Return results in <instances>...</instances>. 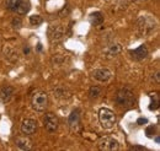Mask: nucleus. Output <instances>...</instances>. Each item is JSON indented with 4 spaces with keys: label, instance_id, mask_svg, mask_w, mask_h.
Returning a JSON list of instances; mask_svg holds the SVG:
<instances>
[{
    "label": "nucleus",
    "instance_id": "obj_14",
    "mask_svg": "<svg viewBox=\"0 0 160 151\" xmlns=\"http://www.w3.org/2000/svg\"><path fill=\"white\" fill-rule=\"evenodd\" d=\"M16 146L21 150H30L32 148V140L27 138V135L19 136L16 139Z\"/></svg>",
    "mask_w": 160,
    "mask_h": 151
},
{
    "label": "nucleus",
    "instance_id": "obj_7",
    "mask_svg": "<svg viewBox=\"0 0 160 151\" xmlns=\"http://www.w3.org/2000/svg\"><path fill=\"white\" fill-rule=\"evenodd\" d=\"M37 130V122L33 120V119H23L22 120V124H21V133L23 135H32L33 133Z\"/></svg>",
    "mask_w": 160,
    "mask_h": 151
},
{
    "label": "nucleus",
    "instance_id": "obj_16",
    "mask_svg": "<svg viewBox=\"0 0 160 151\" xmlns=\"http://www.w3.org/2000/svg\"><path fill=\"white\" fill-rule=\"evenodd\" d=\"M30 2H28V0H22L21 1V4L19 5V7H18V10H16V12L19 14V15H26L28 11H30Z\"/></svg>",
    "mask_w": 160,
    "mask_h": 151
},
{
    "label": "nucleus",
    "instance_id": "obj_20",
    "mask_svg": "<svg viewBox=\"0 0 160 151\" xmlns=\"http://www.w3.org/2000/svg\"><path fill=\"white\" fill-rule=\"evenodd\" d=\"M150 97H152V102H150L149 110H150V111L158 110V107H159V101H158V96H155V100H154V97H153V96H150Z\"/></svg>",
    "mask_w": 160,
    "mask_h": 151
},
{
    "label": "nucleus",
    "instance_id": "obj_1",
    "mask_svg": "<svg viewBox=\"0 0 160 151\" xmlns=\"http://www.w3.org/2000/svg\"><path fill=\"white\" fill-rule=\"evenodd\" d=\"M136 26L139 37H144L157 27V21L152 16H140L136 22Z\"/></svg>",
    "mask_w": 160,
    "mask_h": 151
},
{
    "label": "nucleus",
    "instance_id": "obj_21",
    "mask_svg": "<svg viewBox=\"0 0 160 151\" xmlns=\"http://www.w3.org/2000/svg\"><path fill=\"white\" fill-rule=\"evenodd\" d=\"M5 57L8 58L10 61H11V57H14V59L16 60V59H18V52L11 51V49H6V51H5Z\"/></svg>",
    "mask_w": 160,
    "mask_h": 151
},
{
    "label": "nucleus",
    "instance_id": "obj_23",
    "mask_svg": "<svg viewBox=\"0 0 160 151\" xmlns=\"http://www.w3.org/2000/svg\"><path fill=\"white\" fill-rule=\"evenodd\" d=\"M145 133H147V136H153V134L155 133V127H153V125L148 127L147 130H145Z\"/></svg>",
    "mask_w": 160,
    "mask_h": 151
},
{
    "label": "nucleus",
    "instance_id": "obj_8",
    "mask_svg": "<svg viewBox=\"0 0 160 151\" xmlns=\"http://www.w3.org/2000/svg\"><path fill=\"white\" fill-rule=\"evenodd\" d=\"M44 128L48 133H54L58 129V118L53 113H47L44 117Z\"/></svg>",
    "mask_w": 160,
    "mask_h": 151
},
{
    "label": "nucleus",
    "instance_id": "obj_11",
    "mask_svg": "<svg viewBox=\"0 0 160 151\" xmlns=\"http://www.w3.org/2000/svg\"><path fill=\"white\" fill-rule=\"evenodd\" d=\"M121 49H122L121 44H118V43H111V44H108V46L106 47V49H105V52H103V53H105V57L106 58L117 57L121 53Z\"/></svg>",
    "mask_w": 160,
    "mask_h": 151
},
{
    "label": "nucleus",
    "instance_id": "obj_15",
    "mask_svg": "<svg viewBox=\"0 0 160 151\" xmlns=\"http://www.w3.org/2000/svg\"><path fill=\"white\" fill-rule=\"evenodd\" d=\"M89 21L92 26H99L103 22V16L100 11H96V12H92L90 16H89Z\"/></svg>",
    "mask_w": 160,
    "mask_h": 151
},
{
    "label": "nucleus",
    "instance_id": "obj_10",
    "mask_svg": "<svg viewBox=\"0 0 160 151\" xmlns=\"http://www.w3.org/2000/svg\"><path fill=\"white\" fill-rule=\"evenodd\" d=\"M112 76V73L108 70V69H96L94 73H92V77L98 81H101V82H106L111 79Z\"/></svg>",
    "mask_w": 160,
    "mask_h": 151
},
{
    "label": "nucleus",
    "instance_id": "obj_3",
    "mask_svg": "<svg viewBox=\"0 0 160 151\" xmlns=\"http://www.w3.org/2000/svg\"><path fill=\"white\" fill-rule=\"evenodd\" d=\"M48 105V96L43 91H38L32 97V108L37 112H43Z\"/></svg>",
    "mask_w": 160,
    "mask_h": 151
},
{
    "label": "nucleus",
    "instance_id": "obj_26",
    "mask_svg": "<svg viewBox=\"0 0 160 151\" xmlns=\"http://www.w3.org/2000/svg\"><path fill=\"white\" fill-rule=\"evenodd\" d=\"M23 52H25V54H28V53H30V48H25Z\"/></svg>",
    "mask_w": 160,
    "mask_h": 151
},
{
    "label": "nucleus",
    "instance_id": "obj_27",
    "mask_svg": "<svg viewBox=\"0 0 160 151\" xmlns=\"http://www.w3.org/2000/svg\"><path fill=\"white\" fill-rule=\"evenodd\" d=\"M155 141H157V143H159V141H160V138H159V136H157V138H155Z\"/></svg>",
    "mask_w": 160,
    "mask_h": 151
},
{
    "label": "nucleus",
    "instance_id": "obj_24",
    "mask_svg": "<svg viewBox=\"0 0 160 151\" xmlns=\"http://www.w3.org/2000/svg\"><path fill=\"white\" fill-rule=\"evenodd\" d=\"M145 123H148V120H147L145 118H139V119L137 120V124H139V125H144Z\"/></svg>",
    "mask_w": 160,
    "mask_h": 151
},
{
    "label": "nucleus",
    "instance_id": "obj_13",
    "mask_svg": "<svg viewBox=\"0 0 160 151\" xmlns=\"http://www.w3.org/2000/svg\"><path fill=\"white\" fill-rule=\"evenodd\" d=\"M14 94H15L14 87H11V86H5V87H2V89L0 90V100H1L4 103H8V102H10V100L12 98Z\"/></svg>",
    "mask_w": 160,
    "mask_h": 151
},
{
    "label": "nucleus",
    "instance_id": "obj_6",
    "mask_svg": "<svg viewBox=\"0 0 160 151\" xmlns=\"http://www.w3.org/2000/svg\"><path fill=\"white\" fill-rule=\"evenodd\" d=\"M116 102H117V105H121V106L132 103L133 102V92L129 89H122L117 92Z\"/></svg>",
    "mask_w": 160,
    "mask_h": 151
},
{
    "label": "nucleus",
    "instance_id": "obj_4",
    "mask_svg": "<svg viewBox=\"0 0 160 151\" xmlns=\"http://www.w3.org/2000/svg\"><path fill=\"white\" fill-rule=\"evenodd\" d=\"M98 146L102 151H116L120 149V143L117 139L112 136H105L99 140Z\"/></svg>",
    "mask_w": 160,
    "mask_h": 151
},
{
    "label": "nucleus",
    "instance_id": "obj_9",
    "mask_svg": "<svg viewBox=\"0 0 160 151\" xmlns=\"http://www.w3.org/2000/svg\"><path fill=\"white\" fill-rule=\"evenodd\" d=\"M68 124H69V128L73 133H78L80 128V114L79 110H75L73 111L72 114L69 115V119H68Z\"/></svg>",
    "mask_w": 160,
    "mask_h": 151
},
{
    "label": "nucleus",
    "instance_id": "obj_19",
    "mask_svg": "<svg viewBox=\"0 0 160 151\" xmlns=\"http://www.w3.org/2000/svg\"><path fill=\"white\" fill-rule=\"evenodd\" d=\"M43 22V19L41 17L40 15H32L30 16V23L33 25V26H38Z\"/></svg>",
    "mask_w": 160,
    "mask_h": 151
},
{
    "label": "nucleus",
    "instance_id": "obj_5",
    "mask_svg": "<svg viewBox=\"0 0 160 151\" xmlns=\"http://www.w3.org/2000/svg\"><path fill=\"white\" fill-rule=\"evenodd\" d=\"M64 37V28L60 25H52L48 28V38L51 41V43L57 44L62 42V39Z\"/></svg>",
    "mask_w": 160,
    "mask_h": 151
},
{
    "label": "nucleus",
    "instance_id": "obj_2",
    "mask_svg": "<svg viewBox=\"0 0 160 151\" xmlns=\"http://www.w3.org/2000/svg\"><path fill=\"white\" fill-rule=\"evenodd\" d=\"M99 120L105 129H111L116 123V115L108 108H100L99 111Z\"/></svg>",
    "mask_w": 160,
    "mask_h": 151
},
{
    "label": "nucleus",
    "instance_id": "obj_22",
    "mask_svg": "<svg viewBox=\"0 0 160 151\" xmlns=\"http://www.w3.org/2000/svg\"><path fill=\"white\" fill-rule=\"evenodd\" d=\"M11 25L14 26V28H20V26H21V20L19 19V17H15V19L12 20Z\"/></svg>",
    "mask_w": 160,
    "mask_h": 151
},
{
    "label": "nucleus",
    "instance_id": "obj_18",
    "mask_svg": "<svg viewBox=\"0 0 160 151\" xmlns=\"http://www.w3.org/2000/svg\"><path fill=\"white\" fill-rule=\"evenodd\" d=\"M89 95H90L91 98H98L101 95V89L98 87V86H92V87H90V90H89Z\"/></svg>",
    "mask_w": 160,
    "mask_h": 151
},
{
    "label": "nucleus",
    "instance_id": "obj_12",
    "mask_svg": "<svg viewBox=\"0 0 160 151\" xmlns=\"http://www.w3.org/2000/svg\"><path fill=\"white\" fill-rule=\"evenodd\" d=\"M129 54L132 56L133 59H136V60H142V59L147 58V56H148V48L143 44V46H140V47L136 48V49L129 51Z\"/></svg>",
    "mask_w": 160,
    "mask_h": 151
},
{
    "label": "nucleus",
    "instance_id": "obj_25",
    "mask_svg": "<svg viewBox=\"0 0 160 151\" xmlns=\"http://www.w3.org/2000/svg\"><path fill=\"white\" fill-rule=\"evenodd\" d=\"M131 150H145V148H143V146H132Z\"/></svg>",
    "mask_w": 160,
    "mask_h": 151
},
{
    "label": "nucleus",
    "instance_id": "obj_17",
    "mask_svg": "<svg viewBox=\"0 0 160 151\" xmlns=\"http://www.w3.org/2000/svg\"><path fill=\"white\" fill-rule=\"evenodd\" d=\"M21 1H22V0H6V1H5V6H6L8 10L16 12L19 5L21 4Z\"/></svg>",
    "mask_w": 160,
    "mask_h": 151
}]
</instances>
